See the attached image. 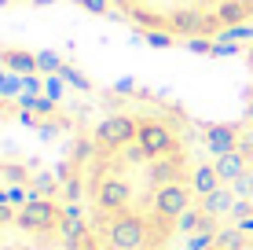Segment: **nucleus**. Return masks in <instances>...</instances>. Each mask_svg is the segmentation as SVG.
<instances>
[{
  "label": "nucleus",
  "mask_w": 253,
  "mask_h": 250,
  "mask_svg": "<svg viewBox=\"0 0 253 250\" xmlns=\"http://www.w3.org/2000/svg\"><path fill=\"white\" fill-rule=\"evenodd\" d=\"M136 136H139V125L132 122V118H125V114H110V118H103V122L95 125V144L107 148V151L128 148Z\"/></svg>",
  "instance_id": "nucleus-1"
},
{
  "label": "nucleus",
  "mask_w": 253,
  "mask_h": 250,
  "mask_svg": "<svg viewBox=\"0 0 253 250\" xmlns=\"http://www.w3.org/2000/svg\"><path fill=\"white\" fill-rule=\"evenodd\" d=\"M136 144L151 154V158H165V154L176 151V136H172L169 125H162V122H143V125H139Z\"/></svg>",
  "instance_id": "nucleus-2"
},
{
  "label": "nucleus",
  "mask_w": 253,
  "mask_h": 250,
  "mask_svg": "<svg viewBox=\"0 0 253 250\" xmlns=\"http://www.w3.org/2000/svg\"><path fill=\"white\" fill-rule=\"evenodd\" d=\"M143 243H147V225L132 213H125L110 225V247L114 250H143Z\"/></svg>",
  "instance_id": "nucleus-3"
},
{
  "label": "nucleus",
  "mask_w": 253,
  "mask_h": 250,
  "mask_svg": "<svg viewBox=\"0 0 253 250\" xmlns=\"http://www.w3.org/2000/svg\"><path fill=\"white\" fill-rule=\"evenodd\" d=\"M55 217H59L55 206L33 192V199L19 210V228H26V232H48L51 225H55Z\"/></svg>",
  "instance_id": "nucleus-4"
},
{
  "label": "nucleus",
  "mask_w": 253,
  "mask_h": 250,
  "mask_svg": "<svg viewBox=\"0 0 253 250\" xmlns=\"http://www.w3.org/2000/svg\"><path fill=\"white\" fill-rule=\"evenodd\" d=\"M187 188L180 184H162L158 195H154V213H158L162 221H172V217H184L187 213Z\"/></svg>",
  "instance_id": "nucleus-5"
},
{
  "label": "nucleus",
  "mask_w": 253,
  "mask_h": 250,
  "mask_svg": "<svg viewBox=\"0 0 253 250\" xmlns=\"http://www.w3.org/2000/svg\"><path fill=\"white\" fill-rule=\"evenodd\" d=\"M128 199H132V192H128L125 180L107 177V180H99V188H95V202H99V210H121Z\"/></svg>",
  "instance_id": "nucleus-6"
},
{
  "label": "nucleus",
  "mask_w": 253,
  "mask_h": 250,
  "mask_svg": "<svg viewBox=\"0 0 253 250\" xmlns=\"http://www.w3.org/2000/svg\"><path fill=\"white\" fill-rule=\"evenodd\" d=\"M206 144H209V151L220 158V154H228V151L239 148V136H235L231 125H209L206 129Z\"/></svg>",
  "instance_id": "nucleus-7"
},
{
  "label": "nucleus",
  "mask_w": 253,
  "mask_h": 250,
  "mask_svg": "<svg viewBox=\"0 0 253 250\" xmlns=\"http://www.w3.org/2000/svg\"><path fill=\"white\" fill-rule=\"evenodd\" d=\"M169 30L172 33H206V19L195 7H176V11L169 15Z\"/></svg>",
  "instance_id": "nucleus-8"
},
{
  "label": "nucleus",
  "mask_w": 253,
  "mask_h": 250,
  "mask_svg": "<svg viewBox=\"0 0 253 250\" xmlns=\"http://www.w3.org/2000/svg\"><path fill=\"white\" fill-rule=\"evenodd\" d=\"M216 166V173H220V180H228V184H235L242 173H246V154H242L239 148L228 151V154H220V158L213 162Z\"/></svg>",
  "instance_id": "nucleus-9"
},
{
  "label": "nucleus",
  "mask_w": 253,
  "mask_h": 250,
  "mask_svg": "<svg viewBox=\"0 0 253 250\" xmlns=\"http://www.w3.org/2000/svg\"><path fill=\"white\" fill-rule=\"evenodd\" d=\"M231 206H235V192H231V188H216L213 195H206L202 213L216 221V217H224V213H231Z\"/></svg>",
  "instance_id": "nucleus-10"
},
{
  "label": "nucleus",
  "mask_w": 253,
  "mask_h": 250,
  "mask_svg": "<svg viewBox=\"0 0 253 250\" xmlns=\"http://www.w3.org/2000/svg\"><path fill=\"white\" fill-rule=\"evenodd\" d=\"M216 19H220V26L228 30V26H239L242 19L250 15V7H246V0H224V4H216Z\"/></svg>",
  "instance_id": "nucleus-11"
},
{
  "label": "nucleus",
  "mask_w": 253,
  "mask_h": 250,
  "mask_svg": "<svg viewBox=\"0 0 253 250\" xmlns=\"http://www.w3.org/2000/svg\"><path fill=\"white\" fill-rule=\"evenodd\" d=\"M191 188H195L198 195H213L216 188H220V173H216V166H198L195 169V180H191Z\"/></svg>",
  "instance_id": "nucleus-12"
},
{
  "label": "nucleus",
  "mask_w": 253,
  "mask_h": 250,
  "mask_svg": "<svg viewBox=\"0 0 253 250\" xmlns=\"http://www.w3.org/2000/svg\"><path fill=\"white\" fill-rule=\"evenodd\" d=\"M0 59H4V66H11V70L22 74V77L37 70V55H30V51H19V48H15V51H4Z\"/></svg>",
  "instance_id": "nucleus-13"
},
{
  "label": "nucleus",
  "mask_w": 253,
  "mask_h": 250,
  "mask_svg": "<svg viewBox=\"0 0 253 250\" xmlns=\"http://www.w3.org/2000/svg\"><path fill=\"white\" fill-rule=\"evenodd\" d=\"M176 158H172V154H165V158H158V162H154V169H151V180H154V184H172V177H176Z\"/></svg>",
  "instance_id": "nucleus-14"
},
{
  "label": "nucleus",
  "mask_w": 253,
  "mask_h": 250,
  "mask_svg": "<svg viewBox=\"0 0 253 250\" xmlns=\"http://www.w3.org/2000/svg\"><path fill=\"white\" fill-rule=\"evenodd\" d=\"M132 22L147 26V30H165V26H169V19H162V15H154L151 7H132Z\"/></svg>",
  "instance_id": "nucleus-15"
},
{
  "label": "nucleus",
  "mask_w": 253,
  "mask_h": 250,
  "mask_svg": "<svg viewBox=\"0 0 253 250\" xmlns=\"http://www.w3.org/2000/svg\"><path fill=\"white\" fill-rule=\"evenodd\" d=\"M242 239H246V232H242V228H228V232L216 236V250H239Z\"/></svg>",
  "instance_id": "nucleus-16"
},
{
  "label": "nucleus",
  "mask_w": 253,
  "mask_h": 250,
  "mask_svg": "<svg viewBox=\"0 0 253 250\" xmlns=\"http://www.w3.org/2000/svg\"><path fill=\"white\" fill-rule=\"evenodd\" d=\"M37 70H44V74H59V70H63V59H59L55 51H37Z\"/></svg>",
  "instance_id": "nucleus-17"
},
{
  "label": "nucleus",
  "mask_w": 253,
  "mask_h": 250,
  "mask_svg": "<svg viewBox=\"0 0 253 250\" xmlns=\"http://www.w3.org/2000/svg\"><path fill=\"white\" fill-rule=\"evenodd\" d=\"M231 192H235V199H253V173H250V169L231 184Z\"/></svg>",
  "instance_id": "nucleus-18"
},
{
  "label": "nucleus",
  "mask_w": 253,
  "mask_h": 250,
  "mask_svg": "<svg viewBox=\"0 0 253 250\" xmlns=\"http://www.w3.org/2000/svg\"><path fill=\"white\" fill-rule=\"evenodd\" d=\"M30 199H33V192H22V188L15 184V188H7V192H4V199H0V202H7V206H26Z\"/></svg>",
  "instance_id": "nucleus-19"
},
{
  "label": "nucleus",
  "mask_w": 253,
  "mask_h": 250,
  "mask_svg": "<svg viewBox=\"0 0 253 250\" xmlns=\"http://www.w3.org/2000/svg\"><path fill=\"white\" fill-rule=\"evenodd\" d=\"M187 247H191V250H209V247H216V243H213V232L206 228V232H195V236H187Z\"/></svg>",
  "instance_id": "nucleus-20"
},
{
  "label": "nucleus",
  "mask_w": 253,
  "mask_h": 250,
  "mask_svg": "<svg viewBox=\"0 0 253 250\" xmlns=\"http://www.w3.org/2000/svg\"><path fill=\"white\" fill-rule=\"evenodd\" d=\"M172 41H176V37L165 33V30H151V33H147V45H151V48H172Z\"/></svg>",
  "instance_id": "nucleus-21"
},
{
  "label": "nucleus",
  "mask_w": 253,
  "mask_h": 250,
  "mask_svg": "<svg viewBox=\"0 0 253 250\" xmlns=\"http://www.w3.org/2000/svg\"><path fill=\"white\" fill-rule=\"evenodd\" d=\"M59 77H63V81H70V85H77V89H84V92L92 89V81H88V77H84V74H77V70H70V66H63V70H59Z\"/></svg>",
  "instance_id": "nucleus-22"
},
{
  "label": "nucleus",
  "mask_w": 253,
  "mask_h": 250,
  "mask_svg": "<svg viewBox=\"0 0 253 250\" xmlns=\"http://www.w3.org/2000/svg\"><path fill=\"white\" fill-rule=\"evenodd\" d=\"M187 51H195V55H213V45H209L206 37H191L187 41Z\"/></svg>",
  "instance_id": "nucleus-23"
},
{
  "label": "nucleus",
  "mask_w": 253,
  "mask_h": 250,
  "mask_svg": "<svg viewBox=\"0 0 253 250\" xmlns=\"http://www.w3.org/2000/svg\"><path fill=\"white\" fill-rule=\"evenodd\" d=\"M74 4H81L84 11H92V15H107L110 0H74Z\"/></svg>",
  "instance_id": "nucleus-24"
},
{
  "label": "nucleus",
  "mask_w": 253,
  "mask_h": 250,
  "mask_svg": "<svg viewBox=\"0 0 253 250\" xmlns=\"http://www.w3.org/2000/svg\"><path fill=\"white\" fill-rule=\"evenodd\" d=\"M19 89H22V77H19V74H15V77L7 74V77H4V85H0V96H15Z\"/></svg>",
  "instance_id": "nucleus-25"
},
{
  "label": "nucleus",
  "mask_w": 253,
  "mask_h": 250,
  "mask_svg": "<svg viewBox=\"0 0 253 250\" xmlns=\"http://www.w3.org/2000/svg\"><path fill=\"white\" fill-rule=\"evenodd\" d=\"M253 213V202L250 199H235V206H231V217H239V221H246Z\"/></svg>",
  "instance_id": "nucleus-26"
},
{
  "label": "nucleus",
  "mask_w": 253,
  "mask_h": 250,
  "mask_svg": "<svg viewBox=\"0 0 253 250\" xmlns=\"http://www.w3.org/2000/svg\"><path fill=\"white\" fill-rule=\"evenodd\" d=\"M235 51H239V41H216V45H213L216 59H220V55H235Z\"/></svg>",
  "instance_id": "nucleus-27"
},
{
  "label": "nucleus",
  "mask_w": 253,
  "mask_h": 250,
  "mask_svg": "<svg viewBox=\"0 0 253 250\" xmlns=\"http://www.w3.org/2000/svg\"><path fill=\"white\" fill-rule=\"evenodd\" d=\"M59 89H63V77H59V74H51V77H48V100H59V96H63Z\"/></svg>",
  "instance_id": "nucleus-28"
},
{
  "label": "nucleus",
  "mask_w": 253,
  "mask_h": 250,
  "mask_svg": "<svg viewBox=\"0 0 253 250\" xmlns=\"http://www.w3.org/2000/svg\"><path fill=\"white\" fill-rule=\"evenodd\" d=\"M33 184H37V192H44V195H48V192H51V188H55V180H51L48 173H41L37 180H33Z\"/></svg>",
  "instance_id": "nucleus-29"
},
{
  "label": "nucleus",
  "mask_w": 253,
  "mask_h": 250,
  "mask_svg": "<svg viewBox=\"0 0 253 250\" xmlns=\"http://www.w3.org/2000/svg\"><path fill=\"white\" fill-rule=\"evenodd\" d=\"M4 177L19 184V180H26V169H19V166H7V169H4Z\"/></svg>",
  "instance_id": "nucleus-30"
},
{
  "label": "nucleus",
  "mask_w": 253,
  "mask_h": 250,
  "mask_svg": "<svg viewBox=\"0 0 253 250\" xmlns=\"http://www.w3.org/2000/svg\"><path fill=\"white\" fill-rule=\"evenodd\" d=\"M143 158H151V154L139 148V144H136V148H128V162H143Z\"/></svg>",
  "instance_id": "nucleus-31"
},
{
  "label": "nucleus",
  "mask_w": 253,
  "mask_h": 250,
  "mask_svg": "<svg viewBox=\"0 0 253 250\" xmlns=\"http://www.w3.org/2000/svg\"><path fill=\"white\" fill-rule=\"evenodd\" d=\"M63 192H66V199H77V195H81V184H77V180H66Z\"/></svg>",
  "instance_id": "nucleus-32"
},
{
  "label": "nucleus",
  "mask_w": 253,
  "mask_h": 250,
  "mask_svg": "<svg viewBox=\"0 0 253 250\" xmlns=\"http://www.w3.org/2000/svg\"><path fill=\"white\" fill-rule=\"evenodd\" d=\"M22 89H26V92H37V89H41V81H37L33 74H26V77H22Z\"/></svg>",
  "instance_id": "nucleus-33"
},
{
  "label": "nucleus",
  "mask_w": 253,
  "mask_h": 250,
  "mask_svg": "<svg viewBox=\"0 0 253 250\" xmlns=\"http://www.w3.org/2000/svg\"><path fill=\"white\" fill-rule=\"evenodd\" d=\"M7 221H15V213H11L7 202H0V225H7Z\"/></svg>",
  "instance_id": "nucleus-34"
},
{
  "label": "nucleus",
  "mask_w": 253,
  "mask_h": 250,
  "mask_svg": "<svg viewBox=\"0 0 253 250\" xmlns=\"http://www.w3.org/2000/svg\"><path fill=\"white\" fill-rule=\"evenodd\" d=\"M132 89H136L132 77H121V81H118V92H132Z\"/></svg>",
  "instance_id": "nucleus-35"
},
{
  "label": "nucleus",
  "mask_w": 253,
  "mask_h": 250,
  "mask_svg": "<svg viewBox=\"0 0 253 250\" xmlns=\"http://www.w3.org/2000/svg\"><path fill=\"white\" fill-rule=\"evenodd\" d=\"M239 228H242V232H253V217H246V221H239Z\"/></svg>",
  "instance_id": "nucleus-36"
},
{
  "label": "nucleus",
  "mask_w": 253,
  "mask_h": 250,
  "mask_svg": "<svg viewBox=\"0 0 253 250\" xmlns=\"http://www.w3.org/2000/svg\"><path fill=\"white\" fill-rule=\"evenodd\" d=\"M246 63H250V70H253V45L246 48Z\"/></svg>",
  "instance_id": "nucleus-37"
},
{
  "label": "nucleus",
  "mask_w": 253,
  "mask_h": 250,
  "mask_svg": "<svg viewBox=\"0 0 253 250\" xmlns=\"http://www.w3.org/2000/svg\"><path fill=\"white\" fill-rule=\"evenodd\" d=\"M30 4H37V7H44V4H55V0H30Z\"/></svg>",
  "instance_id": "nucleus-38"
},
{
  "label": "nucleus",
  "mask_w": 253,
  "mask_h": 250,
  "mask_svg": "<svg viewBox=\"0 0 253 250\" xmlns=\"http://www.w3.org/2000/svg\"><path fill=\"white\" fill-rule=\"evenodd\" d=\"M246 118H250V125H253V100H250V107H246Z\"/></svg>",
  "instance_id": "nucleus-39"
},
{
  "label": "nucleus",
  "mask_w": 253,
  "mask_h": 250,
  "mask_svg": "<svg viewBox=\"0 0 253 250\" xmlns=\"http://www.w3.org/2000/svg\"><path fill=\"white\" fill-rule=\"evenodd\" d=\"M4 110H7V107H4V96H0V118H4Z\"/></svg>",
  "instance_id": "nucleus-40"
},
{
  "label": "nucleus",
  "mask_w": 253,
  "mask_h": 250,
  "mask_svg": "<svg viewBox=\"0 0 253 250\" xmlns=\"http://www.w3.org/2000/svg\"><path fill=\"white\" fill-rule=\"evenodd\" d=\"M110 4H125V7H132V4H128V0H110Z\"/></svg>",
  "instance_id": "nucleus-41"
},
{
  "label": "nucleus",
  "mask_w": 253,
  "mask_h": 250,
  "mask_svg": "<svg viewBox=\"0 0 253 250\" xmlns=\"http://www.w3.org/2000/svg\"><path fill=\"white\" fill-rule=\"evenodd\" d=\"M4 77H7V74H4V70H0V85H4Z\"/></svg>",
  "instance_id": "nucleus-42"
},
{
  "label": "nucleus",
  "mask_w": 253,
  "mask_h": 250,
  "mask_svg": "<svg viewBox=\"0 0 253 250\" xmlns=\"http://www.w3.org/2000/svg\"><path fill=\"white\" fill-rule=\"evenodd\" d=\"M0 7H7V0H0Z\"/></svg>",
  "instance_id": "nucleus-43"
},
{
  "label": "nucleus",
  "mask_w": 253,
  "mask_h": 250,
  "mask_svg": "<svg viewBox=\"0 0 253 250\" xmlns=\"http://www.w3.org/2000/svg\"><path fill=\"white\" fill-rule=\"evenodd\" d=\"M0 199H4V192H0Z\"/></svg>",
  "instance_id": "nucleus-44"
},
{
  "label": "nucleus",
  "mask_w": 253,
  "mask_h": 250,
  "mask_svg": "<svg viewBox=\"0 0 253 250\" xmlns=\"http://www.w3.org/2000/svg\"><path fill=\"white\" fill-rule=\"evenodd\" d=\"M250 202H253V199H250Z\"/></svg>",
  "instance_id": "nucleus-45"
}]
</instances>
